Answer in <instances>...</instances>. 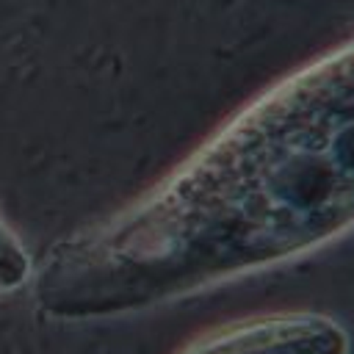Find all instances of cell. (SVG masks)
<instances>
[{
  "mask_svg": "<svg viewBox=\"0 0 354 354\" xmlns=\"http://www.w3.org/2000/svg\"><path fill=\"white\" fill-rule=\"evenodd\" d=\"M354 232V36L282 75L158 183L61 238L30 282L55 324H108L299 263Z\"/></svg>",
  "mask_w": 354,
  "mask_h": 354,
  "instance_id": "6da1fadb",
  "label": "cell"
},
{
  "mask_svg": "<svg viewBox=\"0 0 354 354\" xmlns=\"http://www.w3.org/2000/svg\"><path fill=\"white\" fill-rule=\"evenodd\" d=\"M348 326L324 310H271L210 326L174 354H351Z\"/></svg>",
  "mask_w": 354,
  "mask_h": 354,
  "instance_id": "7a4b0ae2",
  "label": "cell"
},
{
  "mask_svg": "<svg viewBox=\"0 0 354 354\" xmlns=\"http://www.w3.org/2000/svg\"><path fill=\"white\" fill-rule=\"evenodd\" d=\"M36 274V257L19 232L0 216V296H14L30 288Z\"/></svg>",
  "mask_w": 354,
  "mask_h": 354,
  "instance_id": "3957f363",
  "label": "cell"
}]
</instances>
